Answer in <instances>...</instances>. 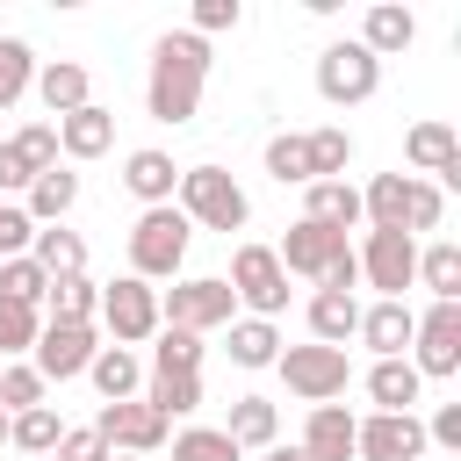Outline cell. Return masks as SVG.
Listing matches in <instances>:
<instances>
[{
    "mask_svg": "<svg viewBox=\"0 0 461 461\" xmlns=\"http://www.w3.org/2000/svg\"><path fill=\"white\" fill-rule=\"evenodd\" d=\"M43 324H94V310H101V281H86V274H58L50 288H43Z\"/></svg>",
    "mask_w": 461,
    "mask_h": 461,
    "instance_id": "cell-23",
    "label": "cell"
},
{
    "mask_svg": "<svg viewBox=\"0 0 461 461\" xmlns=\"http://www.w3.org/2000/svg\"><path fill=\"white\" fill-rule=\"evenodd\" d=\"M303 216L324 223V230H353V223H360V187H346V180H310V187H303Z\"/></svg>",
    "mask_w": 461,
    "mask_h": 461,
    "instance_id": "cell-21",
    "label": "cell"
},
{
    "mask_svg": "<svg viewBox=\"0 0 461 461\" xmlns=\"http://www.w3.org/2000/svg\"><path fill=\"white\" fill-rule=\"evenodd\" d=\"M29 238H36L29 209H22V202H0V259H22V252H29Z\"/></svg>",
    "mask_w": 461,
    "mask_h": 461,
    "instance_id": "cell-44",
    "label": "cell"
},
{
    "mask_svg": "<svg viewBox=\"0 0 461 461\" xmlns=\"http://www.w3.org/2000/svg\"><path fill=\"white\" fill-rule=\"evenodd\" d=\"M353 245H346V230H324V223H310V216H295L288 223V238L274 245V259H281V274H303V281H324V267L331 259H346Z\"/></svg>",
    "mask_w": 461,
    "mask_h": 461,
    "instance_id": "cell-13",
    "label": "cell"
},
{
    "mask_svg": "<svg viewBox=\"0 0 461 461\" xmlns=\"http://www.w3.org/2000/svg\"><path fill=\"white\" fill-rule=\"evenodd\" d=\"M7 194H29V173H22V158L0 144V202H7Z\"/></svg>",
    "mask_w": 461,
    "mask_h": 461,
    "instance_id": "cell-48",
    "label": "cell"
},
{
    "mask_svg": "<svg viewBox=\"0 0 461 461\" xmlns=\"http://www.w3.org/2000/svg\"><path fill=\"white\" fill-rule=\"evenodd\" d=\"M223 432H230V447H238V454H245V447H259V454H267V447L281 439V411H274L267 396H238Z\"/></svg>",
    "mask_w": 461,
    "mask_h": 461,
    "instance_id": "cell-26",
    "label": "cell"
},
{
    "mask_svg": "<svg viewBox=\"0 0 461 461\" xmlns=\"http://www.w3.org/2000/svg\"><path fill=\"white\" fill-rule=\"evenodd\" d=\"M187 22H194V36L209 43L216 29H238V22H245V7H238V0H194V14H187Z\"/></svg>",
    "mask_w": 461,
    "mask_h": 461,
    "instance_id": "cell-45",
    "label": "cell"
},
{
    "mask_svg": "<svg viewBox=\"0 0 461 461\" xmlns=\"http://www.w3.org/2000/svg\"><path fill=\"white\" fill-rule=\"evenodd\" d=\"M353 43H360L367 58H396V50H411V43H418V14H411V7H396V0H375Z\"/></svg>",
    "mask_w": 461,
    "mask_h": 461,
    "instance_id": "cell-17",
    "label": "cell"
},
{
    "mask_svg": "<svg viewBox=\"0 0 461 461\" xmlns=\"http://www.w3.org/2000/svg\"><path fill=\"white\" fill-rule=\"evenodd\" d=\"M353 411L346 403H310V425H303V461H353Z\"/></svg>",
    "mask_w": 461,
    "mask_h": 461,
    "instance_id": "cell-16",
    "label": "cell"
},
{
    "mask_svg": "<svg viewBox=\"0 0 461 461\" xmlns=\"http://www.w3.org/2000/svg\"><path fill=\"white\" fill-rule=\"evenodd\" d=\"M50 130H58V151H65V158H101V151L115 144V115H108L101 101H86V108L58 115Z\"/></svg>",
    "mask_w": 461,
    "mask_h": 461,
    "instance_id": "cell-18",
    "label": "cell"
},
{
    "mask_svg": "<svg viewBox=\"0 0 461 461\" xmlns=\"http://www.w3.org/2000/svg\"><path fill=\"white\" fill-rule=\"evenodd\" d=\"M418 281L432 288V303H461V245H425L418 252Z\"/></svg>",
    "mask_w": 461,
    "mask_h": 461,
    "instance_id": "cell-34",
    "label": "cell"
},
{
    "mask_svg": "<svg viewBox=\"0 0 461 461\" xmlns=\"http://www.w3.org/2000/svg\"><path fill=\"white\" fill-rule=\"evenodd\" d=\"M281 382H288V396H303V403H331V396H346V382H353V360H346V346H281Z\"/></svg>",
    "mask_w": 461,
    "mask_h": 461,
    "instance_id": "cell-4",
    "label": "cell"
},
{
    "mask_svg": "<svg viewBox=\"0 0 461 461\" xmlns=\"http://www.w3.org/2000/svg\"><path fill=\"white\" fill-rule=\"evenodd\" d=\"M375 86H382V58H367L353 36L317 50V94L331 108H360V101H375Z\"/></svg>",
    "mask_w": 461,
    "mask_h": 461,
    "instance_id": "cell-5",
    "label": "cell"
},
{
    "mask_svg": "<svg viewBox=\"0 0 461 461\" xmlns=\"http://www.w3.org/2000/svg\"><path fill=\"white\" fill-rule=\"evenodd\" d=\"M43 389H50V382H43L29 360H0V411H7V418H14V411H36Z\"/></svg>",
    "mask_w": 461,
    "mask_h": 461,
    "instance_id": "cell-37",
    "label": "cell"
},
{
    "mask_svg": "<svg viewBox=\"0 0 461 461\" xmlns=\"http://www.w3.org/2000/svg\"><path fill=\"white\" fill-rule=\"evenodd\" d=\"M267 461H303V447H281V439H274V447H267Z\"/></svg>",
    "mask_w": 461,
    "mask_h": 461,
    "instance_id": "cell-49",
    "label": "cell"
},
{
    "mask_svg": "<svg viewBox=\"0 0 461 461\" xmlns=\"http://www.w3.org/2000/svg\"><path fill=\"white\" fill-rule=\"evenodd\" d=\"M187 238H194V223H187L173 202L144 209V216L130 223V274H137V281H173L180 259H187Z\"/></svg>",
    "mask_w": 461,
    "mask_h": 461,
    "instance_id": "cell-3",
    "label": "cell"
},
{
    "mask_svg": "<svg viewBox=\"0 0 461 461\" xmlns=\"http://www.w3.org/2000/svg\"><path fill=\"white\" fill-rule=\"evenodd\" d=\"M58 439H65V425H58V411H50V403L14 411V425H7V447H22V454H50Z\"/></svg>",
    "mask_w": 461,
    "mask_h": 461,
    "instance_id": "cell-35",
    "label": "cell"
},
{
    "mask_svg": "<svg viewBox=\"0 0 461 461\" xmlns=\"http://www.w3.org/2000/svg\"><path fill=\"white\" fill-rule=\"evenodd\" d=\"M418 375H432V382H447V375H461V303H432L425 317H418V331H411V353H403Z\"/></svg>",
    "mask_w": 461,
    "mask_h": 461,
    "instance_id": "cell-10",
    "label": "cell"
},
{
    "mask_svg": "<svg viewBox=\"0 0 461 461\" xmlns=\"http://www.w3.org/2000/svg\"><path fill=\"white\" fill-rule=\"evenodd\" d=\"M122 187H130V194H137L144 209L173 202V187H180V166H173V151H158V144L130 151V158H122Z\"/></svg>",
    "mask_w": 461,
    "mask_h": 461,
    "instance_id": "cell-19",
    "label": "cell"
},
{
    "mask_svg": "<svg viewBox=\"0 0 461 461\" xmlns=\"http://www.w3.org/2000/svg\"><path fill=\"white\" fill-rule=\"evenodd\" d=\"M418 454H425L418 411H375L353 425V461H418Z\"/></svg>",
    "mask_w": 461,
    "mask_h": 461,
    "instance_id": "cell-11",
    "label": "cell"
},
{
    "mask_svg": "<svg viewBox=\"0 0 461 461\" xmlns=\"http://www.w3.org/2000/svg\"><path fill=\"white\" fill-rule=\"evenodd\" d=\"M230 295H238L252 317H267V324L288 310V274H281L274 245H238V252H230Z\"/></svg>",
    "mask_w": 461,
    "mask_h": 461,
    "instance_id": "cell-8",
    "label": "cell"
},
{
    "mask_svg": "<svg viewBox=\"0 0 461 461\" xmlns=\"http://www.w3.org/2000/svg\"><path fill=\"white\" fill-rule=\"evenodd\" d=\"M173 194H180L173 209H180L194 230H223V238H230V230L252 223V202H245V187H238L223 166H180V187H173Z\"/></svg>",
    "mask_w": 461,
    "mask_h": 461,
    "instance_id": "cell-2",
    "label": "cell"
},
{
    "mask_svg": "<svg viewBox=\"0 0 461 461\" xmlns=\"http://www.w3.org/2000/svg\"><path fill=\"white\" fill-rule=\"evenodd\" d=\"M303 151H310V180H346V166H353V137H346L339 122L310 130V137H303Z\"/></svg>",
    "mask_w": 461,
    "mask_h": 461,
    "instance_id": "cell-30",
    "label": "cell"
},
{
    "mask_svg": "<svg viewBox=\"0 0 461 461\" xmlns=\"http://www.w3.org/2000/svg\"><path fill=\"white\" fill-rule=\"evenodd\" d=\"M230 360H238V367H274V360H281V331H274L267 317H238V324H230Z\"/></svg>",
    "mask_w": 461,
    "mask_h": 461,
    "instance_id": "cell-31",
    "label": "cell"
},
{
    "mask_svg": "<svg viewBox=\"0 0 461 461\" xmlns=\"http://www.w3.org/2000/svg\"><path fill=\"white\" fill-rule=\"evenodd\" d=\"M86 375H94V389H101L108 403H122V396H137V389H144V360H137L130 346H101Z\"/></svg>",
    "mask_w": 461,
    "mask_h": 461,
    "instance_id": "cell-28",
    "label": "cell"
},
{
    "mask_svg": "<svg viewBox=\"0 0 461 461\" xmlns=\"http://www.w3.org/2000/svg\"><path fill=\"white\" fill-rule=\"evenodd\" d=\"M43 288H50V274L22 252V259H0V295L7 303H29V310H43Z\"/></svg>",
    "mask_w": 461,
    "mask_h": 461,
    "instance_id": "cell-39",
    "label": "cell"
},
{
    "mask_svg": "<svg viewBox=\"0 0 461 461\" xmlns=\"http://www.w3.org/2000/svg\"><path fill=\"white\" fill-rule=\"evenodd\" d=\"M418 389H425V375H418L411 360H375V367H367L375 411H418Z\"/></svg>",
    "mask_w": 461,
    "mask_h": 461,
    "instance_id": "cell-25",
    "label": "cell"
},
{
    "mask_svg": "<svg viewBox=\"0 0 461 461\" xmlns=\"http://www.w3.org/2000/svg\"><path fill=\"white\" fill-rule=\"evenodd\" d=\"M353 267H360L367 288H382L389 303H403V288H418V238H403V230H367L360 252H353Z\"/></svg>",
    "mask_w": 461,
    "mask_h": 461,
    "instance_id": "cell-7",
    "label": "cell"
},
{
    "mask_svg": "<svg viewBox=\"0 0 461 461\" xmlns=\"http://www.w3.org/2000/svg\"><path fill=\"white\" fill-rule=\"evenodd\" d=\"M94 317L108 324L115 346H144V339H158V288L137 281V274H122V281L101 288V310H94Z\"/></svg>",
    "mask_w": 461,
    "mask_h": 461,
    "instance_id": "cell-9",
    "label": "cell"
},
{
    "mask_svg": "<svg viewBox=\"0 0 461 461\" xmlns=\"http://www.w3.org/2000/svg\"><path fill=\"white\" fill-rule=\"evenodd\" d=\"M115 461H144V454H115Z\"/></svg>",
    "mask_w": 461,
    "mask_h": 461,
    "instance_id": "cell-51",
    "label": "cell"
},
{
    "mask_svg": "<svg viewBox=\"0 0 461 461\" xmlns=\"http://www.w3.org/2000/svg\"><path fill=\"white\" fill-rule=\"evenodd\" d=\"M144 403L173 425V418L202 411V375H151V382H144Z\"/></svg>",
    "mask_w": 461,
    "mask_h": 461,
    "instance_id": "cell-33",
    "label": "cell"
},
{
    "mask_svg": "<svg viewBox=\"0 0 461 461\" xmlns=\"http://www.w3.org/2000/svg\"><path fill=\"white\" fill-rule=\"evenodd\" d=\"M29 353H36L29 367H36L43 382H72V375H86V367H94L101 339H94V324H43Z\"/></svg>",
    "mask_w": 461,
    "mask_h": 461,
    "instance_id": "cell-12",
    "label": "cell"
},
{
    "mask_svg": "<svg viewBox=\"0 0 461 461\" xmlns=\"http://www.w3.org/2000/svg\"><path fill=\"white\" fill-rule=\"evenodd\" d=\"M173 461H245V454L230 447L223 425H187V432L173 439Z\"/></svg>",
    "mask_w": 461,
    "mask_h": 461,
    "instance_id": "cell-41",
    "label": "cell"
},
{
    "mask_svg": "<svg viewBox=\"0 0 461 461\" xmlns=\"http://www.w3.org/2000/svg\"><path fill=\"white\" fill-rule=\"evenodd\" d=\"M94 432L108 439V454H151V447H166V418L144 403V396H122V403H101V418H94Z\"/></svg>",
    "mask_w": 461,
    "mask_h": 461,
    "instance_id": "cell-14",
    "label": "cell"
},
{
    "mask_svg": "<svg viewBox=\"0 0 461 461\" xmlns=\"http://www.w3.org/2000/svg\"><path fill=\"white\" fill-rule=\"evenodd\" d=\"M230 310H238V295H230L223 274H187V281H173V288L158 295V324H180V331L230 324Z\"/></svg>",
    "mask_w": 461,
    "mask_h": 461,
    "instance_id": "cell-6",
    "label": "cell"
},
{
    "mask_svg": "<svg viewBox=\"0 0 461 461\" xmlns=\"http://www.w3.org/2000/svg\"><path fill=\"white\" fill-rule=\"evenodd\" d=\"M50 454H58V461H115V454H108V439H101L94 425H79V432H65V439H58Z\"/></svg>",
    "mask_w": 461,
    "mask_h": 461,
    "instance_id": "cell-46",
    "label": "cell"
},
{
    "mask_svg": "<svg viewBox=\"0 0 461 461\" xmlns=\"http://www.w3.org/2000/svg\"><path fill=\"white\" fill-rule=\"evenodd\" d=\"M7 425H14V418H7V411H0V447H7Z\"/></svg>",
    "mask_w": 461,
    "mask_h": 461,
    "instance_id": "cell-50",
    "label": "cell"
},
{
    "mask_svg": "<svg viewBox=\"0 0 461 461\" xmlns=\"http://www.w3.org/2000/svg\"><path fill=\"white\" fill-rule=\"evenodd\" d=\"M151 375H202V331L158 324V346H151Z\"/></svg>",
    "mask_w": 461,
    "mask_h": 461,
    "instance_id": "cell-32",
    "label": "cell"
},
{
    "mask_svg": "<svg viewBox=\"0 0 461 461\" xmlns=\"http://www.w3.org/2000/svg\"><path fill=\"white\" fill-rule=\"evenodd\" d=\"M72 202H79V173H72V166H50V173L29 180V202H22V209H29V223H65Z\"/></svg>",
    "mask_w": 461,
    "mask_h": 461,
    "instance_id": "cell-24",
    "label": "cell"
},
{
    "mask_svg": "<svg viewBox=\"0 0 461 461\" xmlns=\"http://www.w3.org/2000/svg\"><path fill=\"white\" fill-rule=\"evenodd\" d=\"M36 331H43V310H29V303H7V295H0V360L29 353V346H36Z\"/></svg>",
    "mask_w": 461,
    "mask_h": 461,
    "instance_id": "cell-40",
    "label": "cell"
},
{
    "mask_svg": "<svg viewBox=\"0 0 461 461\" xmlns=\"http://www.w3.org/2000/svg\"><path fill=\"white\" fill-rule=\"evenodd\" d=\"M439 216H447V194L432 187V180H403V230L418 238V230H439Z\"/></svg>",
    "mask_w": 461,
    "mask_h": 461,
    "instance_id": "cell-42",
    "label": "cell"
},
{
    "mask_svg": "<svg viewBox=\"0 0 461 461\" xmlns=\"http://www.w3.org/2000/svg\"><path fill=\"white\" fill-rule=\"evenodd\" d=\"M353 331H360V303L317 288V295H310V339H317V346H346Z\"/></svg>",
    "mask_w": 461,
    "mask_h": 461,
    "instance_id": "cell-27",
    "label": "cell"
},
{
    "mask_svg": "<svg viewBox=\"0 0 461 461\" xmlns=\"http://www.w3.org/2000/svg\"><path fill=\"white\" fill-rule=\"evenodd\" d=\"M267 173H274L281 187H310V151H303V137H267Z\"/></svg>",
    "mask_w": 461,
    "mask_h": 461,
    "instance_id": "cell-43",
    "label": "cell"
},
{
    "mask_svg": "<svg viewBox=\"0 0 461 461\" xmlns=\"http://www.w3.org/2000/svg\"><path fill=\"white\" fill-rule=\"evenodd\" d=\"M7 151H14V158H22V173L36 180V173H50V166H58V130H50V122H29V130H14V137H7Z\"/></svg>",
    "mask_w": 461,
    "mask_h": 461,
    "instance_id": "cell-38",
    "label": "cell"
},
{
    "mask_svg": "<svg viewBox=\"0 0 461 461\" xmlns=\"http://www.w3.org/2000/svg\"><path fill=\"white\" fill-rule=\"evenodd\" d=\"M403 158H411L418 173H447V166L461 158V144H454V130H447V122H418V130L403 137ZM418 173H411V180H418Z\"/></svg>",
    "mask_w": 461,
    "mask_h": 461,
    "instance_id": "cell-29",
    "label": "cell"
},
{
    "mask_svg": "<svg viewBox=\"0 0 461 461\" xmlns=\"http://www.w3.org/2000/svg\"><path fill=\"white\" fill-rule=\"evenodd\" d=\"M29 86H36V50L22 36H0V108H14Z\"/></svg>",
    "mask_w": 461,
    "mask_h": 461,
    "instance_id": "cell-36",
    "label": "cell"
},
{
    "mask_svg": "<svg viewBox=\"0 0 461 461\" xmlns=\"http://www.w3.org/2000/svg\"><path fill=\"white\" fill-rule=\"evenodd\" d=\"M411 331H418V310L382 295V303H367V310H360V331H353V339H360L375 360H403V353H411Z\"/></svg>",
    "mask_w": 461,
    "mask_h": 461,
    "instance_id": "cell-15",
    "label": "cell"
},
{
    "mask_svg": "<svg viewBox=\"0 0 461 461\" xmlns=\"http://www.w3.org/2000/svg\"><path fill=\"white\" fill-rule=\"evenodd\" d=\"M29 259H36L50 281H58V274H86V238H79V230H65V223H36Z\"/></svg>",
    "mask_w": 461,
    "mask_h": 461,
    "instance_id": "cell-22",
    "label": "cell"
},
{
    "mask_svg": "<svg viewBox=\"0 0 461 461\" xmlns=\"http://www.w3.org/2000/svg\"><path fill=\"white\" fill-rule=\"evenodd\" d=\"M36 101L50 108V115H72V108H86L94 94H86V65H72V58H50V65H36Z\"/></svg>",
    "mask_w": 461,
    "mask_h": 461,
    "instance_id": "cell-20",
    "label": "cell"
},
{
    "mask_svg": "<svg viewBox=\"0 0 461 461\" xmlns=\"http://www.w3.org/2000/svg\"><path fill=\"white\" fill-rule=\"evenodd\" d=\"M202 86H209V43L194 29H166L151 43V72H144V108L151 122H194L202 115Z\"/></svg>",
    "mask_w": 461,
    "mask_h": 461,
    "instance_id": "cell-1",
    "label": "cell"
},
{
    "mask_svg": "<svg viewBox=\"0 0 461 461\" xmlns=\"http://www.w3.org/2000/svg\"><path fill=\"white\" fill-rule=\"evenodd\" d=\"M425 447H461V403H439V411H432Z\"/></svg>",
    "mask_w": 461,
    "mask_h": 461,
    "instance_id": "cell-47",
    "label": "cell"
}]
</instances>
